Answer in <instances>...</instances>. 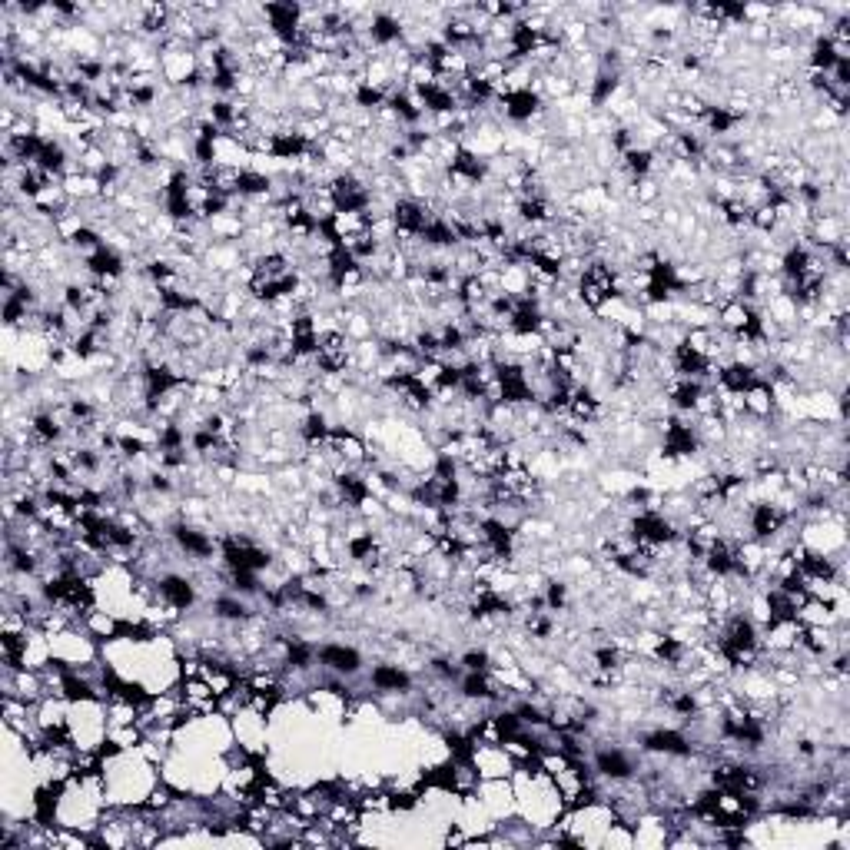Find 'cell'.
Returning a JSON list of instances; mask_svg holds the SVG:
<instances>
[{"instance_id":"obj_1","label":"cell","mask_w":850,"mask_h":850,"mask_svg":"<svg viewBox=\"0 0 850 850\" xmlns=\"http://www.w3.org/2000/svg\"><path fill=\"white\" fill-rule=\"evenodd\" d=\"M170 538L186 558H193V562H213V555H220V542L190 522H176L170 528Z\"/></svg>"},{"instance_id":"obj_2","label":"cell","mask_w":850,"mask_h":850,"mask_svg":"<svg viewBox=\"0 0 850 850\" xmlns=\"http://www.w3.org/2000/svg\"><path fill=\"white\" fill-rule=\"evenodd\" d=\"M153 592H157L163 608L173 611V615H183V611H190L196 605V585H193V578H186V575L170 572V575L157 578Z\"/></svg>"},{"instance_id":"obj_3","label":"cell","mask_w":850,"mask_h":850,"mask_svg":"<svg viewBox=\"0 0 850 850\" xmlns=\"http://www.w3.org/2000/svg\"><path fill=\"white\" fill-rule=\"evenodd\" d=\"M641 751L648 754H665V758H691L694 741L678 728H655L641 734Z\"/></svg>"},{"instance_id":"obj_4","label":"cell","mask_w":850,"mask_h":850,"mask_svg":"<svg viewBox=\"0 0 850 850\" xmlns=\"http://www.w3.org/2000/svg\"><path fill=\"white\" fill-rule=\"evenodd\" d=\"M499 103H502L505 120H512V123H532L538 113L545 110L542 93L532 90V87L505 90V93H499Z\"/></svg>"},{"instance_id":"obj_5","label":"cell","mask_w":850,"mask_h":850,"mask_svg":"<svg viewBox=\"0 0 850 850\" xmlns=\"http://www.w3.org/2000/svg\"><path fill=\"white\" fill-rule=\"evenodd\" d=\"M316 661H319V668L333 671L339 678H356L362 671V651L349 648V645H336V641L316 648Z\"/></svg>"},{"instance_id":"obj_6","label":"cell","mask_w":850,"mask_h":850,"mask_svg":"<svg viewBox=\"0 0 850 850\" xmlns=\"http://www.w3.org/2000/svg\"><path fill=\"white\" fill-rule=\"evenodd\" d=\"M592 771L611 784H625L638 774V767L621 748H598L595 758H592Z\"/></svg>"},{"instance_id":"obj_7","label":"cell","mask_w":850,"mask_h":850,"mask_svg":"<svg viewBox=\"0 0 850 850\" xmlns=\"http://www.w3.org/2000/svg\"><path fill=\"white\" fill-rule=\"evenodd\" d=\"M84 269L90 279H100V283H117V279L127 273V263H123V256L117 246H107L103 243L100 250H93L84 256Z\"/></svg>"},{"instance_id":"obj_8","label":"cell","mask_w":850,"mask_h":850,"mask_svg":"<svg viewBox=\"0 0 850 850\" xmlns=\"http://www.w3.org/2000/svg\"><path fill=\"white\" fill-rule=\"evenodd\" d=\"M369 684L379 694H409L412 691V675L402 665H376L369 675Z\"/></svg>"},{"instance_id":"obj_9","label":"cell","mask_w":850,"mask_h":850,"mask_svg":"<svg viewBox=\"0 0 850 850\" xmlns=\"http://www.w3.org/2000/svg\"><path fill=\"white\" fill-rule=\"evenodd\" d=\"M462 671H492V655L485 648H472L459 658Z\"/></svg>"},{"instance_id":"obj_10","label":"cell","mask_w":850,"mask_h":850,"mask_svg":"<svg viewBox=\"0 0 850 850\" xmlns=\"http://www.w3.org/2000/svg\"><path fill=\"white\" fill-rule=\"evenodd\" d=\"M545 605H548V611H565V605H568V585L565 582H548L545 585Z\"/></svg>"}]
</instances>
